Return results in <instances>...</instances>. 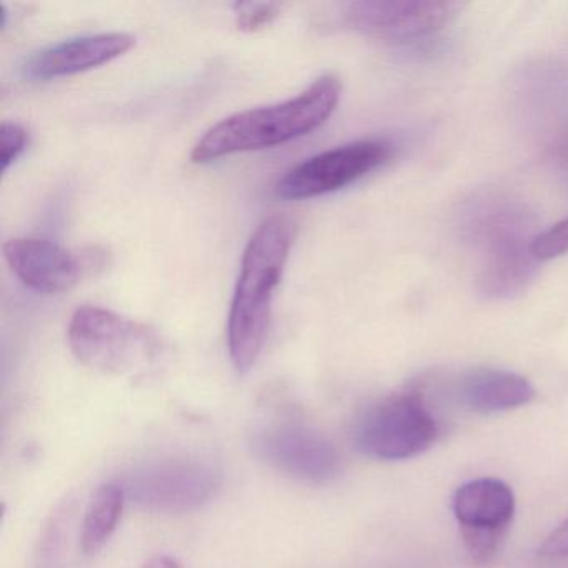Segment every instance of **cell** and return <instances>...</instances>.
<instances>
[{
  "label": "cell",
  "mask_w": 568,
  "mask_h": 568,
  "mask_svg": "<svg viewBox=\"0 0 568 568\" xmlns=\"http://www.w3.org/2000/svg\"><path fill=\"white\" fill-rule=\"evenodd\" d=\"M135 39L124 32L82 36L36 52L22 65L29 81H52L91 71L121 58L134 48Z\"/></svg>",
  "instance_id": "11"
},
{
  "label": "cell",
  "mask_w": 568,
  "mask_h": 568,
  "mask_svg": "<svg viewBox=\"0 0 568 568\" xmlns=\"http://www.w3.org/2000/svg\"><path fill=\"white\" fill-rule=\"evenodd\" d=\"M515 510L514 491L500 478H475L455 490L452 511L471 564H490L497 557L510 530Z\"/></svg>",
  "instance_id": "6"
},
{
  "label": "cell",
  "mask_w": 568,
  "mask_h": 568,
  "mask_svg": "<svg viewBox=\"0 0 568 568\" xmlns=\"http://www.w3.org/2000/svg\"><path fill=\"white\" fill-rule=\"evenodd\" d=\"M221 484V471L201 457H169L141 465L122 481L125 497L151 511L194 510L209 500Z\"/></svg>",
  "instance_id": "5"
},
{
  "label": "cell",
  "mask_w": 568,
  "mask_h": 568,
  "mask_svg": "<svg viewBox=\"0 0 568 568\" xmlns=\"http://www.w3.org/2000/svg\"><path fill=\"white\" fill-rule=\"evenodd\" d=\"M0 165H2V172H8L11 165H14L19 161L22 154L28 148L29 135L28 131L22 128L18 122H4L2 124V131H0Z\"/></svg>",
  "instance_id": "17"
},
{
  "label": "cell",
  "mask_w": 568,
  "mask_h": 568,
  "mask_svg": "<svg viewBox=\"0 0 568 568\" xmlns=\"http://www.w3.org/2000/svg\"><path fill=\"white\" fill-rule=\"evenodd\" d=\"M4 257L22 284L44 294L71 291L104 264L102 252L69 251L39 237L11 239L4 244Z\"/></svg>",
  "instance_id": "10"
},
{
  "label": "cell",
  "mask_w": 568,
  "mask_h": 568,
  "mask_svg": "<svg viewBox=\"0 0 568 568\" xmlns=\"http://www.w3.org/2000/svg\"><path fill=\"white\" fill-rule=\"evenodd\" d=\"M495 247L488 254L481 272V292L488 297H510L527 287L535 271L531 248L525 247L520 239L508 234L505 227L495 234Z\"/></svg>",
  "instance_id": "13"
},
{
  "label": "cell",
  "mask_w": 568,
  "mask_h": 568,
  "mask_svg": "<svg viewBox=\"0 0 568 568\" xmlns=\"http://www.w3.org/2000/svg\"><path fill=\"white\" fill-rule=\"evenodd\" d=\"M125 501L124 487L115 481L101 485L92 495L82 520L81 547L85 557H94L111 540L121 521Z\"/></svg>",
  "instance_id": "14"
},
{
  "label": "cell",
  "mask_w": 568,
  "mask_h": 568,
  "mask_svg": "<svg viewBox=\"0 0 568 568\" xmlns=\"http://www.w3.org/2000/svg\"><path fill=\"white\" fill-rule=\"evenodd\" d=\"M531 255L537 262L554 261L568 254V219L557 222L530 244Z\"/></svg>",
  "instance_id": "15"
},
{
  "label": "cell",
  "mask_w": 568,
  "mask_h": 568,
  "mask_svg": "<svg viewBox=\"0 0 568 568\" xmlns=\"http://www.w3.org/2000/svg\"><path fill=\"white\" fill-rule=\"evenodd\" d=\"M544 557H565L568 555V518L561 521L538 548Z\"/></svg>",
  "instance_id": "18"
},
{
  "label": "cell",
  "mask_w": 568,
  "mask_h": 568,
  "mask_svg": "<svg viewBox=\"0 0 568 568\" xmlns=\"http://www.w3.org/2000/svg\"><path fill=\"white\" fill-rule=\"evenodd\" d=\"M341 95V79L325 74L315 79L297 98L237 112L205 132L192 149V162L207 164L227 155L262 151L304 138L328 121Z\"/></svg>",
  "instance_id": "2"
},
{
  "label": "cell",
  "mask_w": 568,
  "mask_h": 568,
  "mask_svg": "<svg viewBox=\"0 0 568 568\" xmlns=\"http://www.w3.org/2000/svg\"><path fill=\"white\" fill-rule=\"evenodd\" d=\"M390 155V148L378 141L352 142L321 152L285 172L275 194L287 201L332 194L377 171Z\"/></svg>",
  "instance_id": "7"
},
{
  "label": "cell",
  "mask_w": 568,
  "mask_h": 568,
  "mask_svg": "<svg viewBox=\"0 0 568 568\" xmlns=\"http://www.w3.org/2000/svg\"><path fill=\"white\" fill-rule=\"evenodd\" d=\"M295 225L285 215L265 219L242 257L227 321V345L239 374H247L261 357L271 327L272 302L294 244Z\"/></svg>",
  "instance_id": "1"
},
{
  "label": "cell",
  "mask_w": 568,
  "mask_h": 568,
  "mask_svg": "<svg viewBox=\"0 0 568 568\" xmlns=\"http://www.w3.org/2000/svg\"><path fill=\"white\" fill-rule=\"evenodd\" d=\"M234 9L237 28L245 32L261 31L281 14V6L274 2H241Z\"/></svg>",
  "instance_id": "16"
},
{
  "label": "cell",
  "mask_w": 568,
  "mask_h": 568,
  "mask_svg": "<svg viewBox=\"0 0 568 568\" xmlns=\"http://www.w3.org/2000/svg\"><path fill=\"white\" fill-rule=\"evenodd\" d=\"M464 6L438 0H362L347 6L348 26L392 44L420 41L450 24Z\"/></svg>",
  "instance_id": "9"
},
{
  "label": "cell",
  "mask_w": 568,
  "mask_h": 568,
  "mask_svg": "<svg viewBox=\"0 0 568 568\" xmlns=\"http://www.w3.org/2000/svg\"><path fill=\"white\" fill-rule=\"evenodd\" d=\"M68 337L79 362L119 377H141L164 355L161 338L148 325L94 305H82L74 312Z\"/></svg>",
  "instance_id": "3"
},
{
  "label": "cell",
  "mask_w": 568,
  "mask_h": 568,
  "mask_svg": "<svg viewBox=\"0 0 568 568\" xmlns=\"http://www.w3.org/2000/svg\"><path fill=\"white\" fill-rule=\"evenodd\" d=\"M254 454L275 470L308 481L327 484L341 471V455L321 432L302 424H274L252 437Z\"/></svg>",
  "instance_id": "8"
},
{
  "label": "cell",
  "mask_w": 568,
  "mask_h": 568,
  "mask_svg": "<svg viewBox=\"0 0 568 568\" xmlns=\"http://www.w3.org/2000/svg\"><path fill=\"white\" fill-rule=\"evenodd\" d=\"M440 427L422 392L407 390L382 398L355 422L354 444L365 457L408 460L437 442Z\"/></svg>",
  "instance_id": "4"
},
{
  "label": "cell",
  "mask_w": 568,
  "mask_h": 568,
  "mask_svg": "<svg viewBox=\"0 0 568 568\" xmlns=\"http://www.w3.org/2000/svg\"><path fill=\"white\" fill-rule=\"evenodd\" d=\"M454 394L467 410L491 415L530 404L535 388L528 378L515 372L478 367L457 378Z\"/></svg>",
  "instance_id": "12"
}]
</instances>
